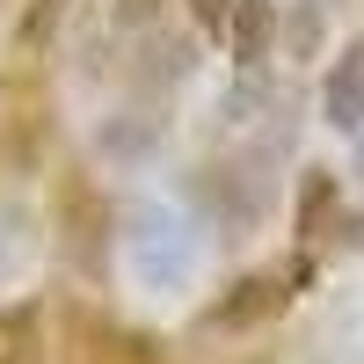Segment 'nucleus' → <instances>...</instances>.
<instances>
[{
    "mask_svg": "<svg viewBox=\"0 0 364 364\" xmlns=\"http://www.w3.org/2000/svg\"><path fill=\"white\" fill-rule=\"evenodd\" d=\"M233 66H262L269 29H277V0H233Z\"/></svg>",
    "mask_w": 364,
    "mask_h": 364,
    "instance_id": "nucleus-3",
    "label": "nucleus"
},
{
    "mask_svg": "<svg viewBox=\"0 0 364 364\" xmlns=\"http://www.w3.org/2000/svg\"><path fill=\"white\" fill-rule=\"evenodd\" d=\"M117 15H124V22H154L161 0H117Z\"/></svg>",
    "mask_w": 364,
    "mask_h": 364,
    "instance_id": "nucleus-7",
    "label": "nucleus"
},
{
    "mask_svg": "<svg viewBox=\"0 0 364 364\" xmlns=\"http://www.w3.org/2000/svg\"><path fill=\"white\" fill-rule=\"evenodd\" d=\"M58 8H66V0H37V8H29V15H22V37H29V44H37V37H44V29L58 22Z\"/></svg>",
    "mask_w": 364,
    "mask_h": 364,
    "instance_id": "nucleus-5",
    "label": "nucleus"
},
{
    "mask_svg": "<svg viewBox=\"0 0 364 364\" xmlns=\"http://www.w3.org/2000/svg\"><path fill=\"white\" fill-rule=\"evenodd\" d=\"M190 15H197V29H219V22H233V0H190Z\"/></svg>",
    "mask_w": 364,
    "mask_h": 364,
    "instance_id": "nucleus-6",
    "label": "nucleus"
},
{
    "mask_svg": "<svg viewBox=\"0 0 364 364\" xmlns=\"http://www.w3.org/2000/svg\"><path fill=\"white\" fill-rule=\"evenodd\" d=\"M15 343H22V321H0V364H15V357H22Z\"/></svg>",
    "mask_w": 364,
    "mask_h": 364,
    "instance_id": "nucleus-8",
    "label": "nucleus"
},
{
    "mask_svg": "<svg viewBox=\"0 0 364 364\" xmlns=\"http://www.w3.org/2000/svg\"><path fill=\"white\" fill-rule=\"evenodd\" d=\"M284 299H291L284 277H240L219 306H211V328H233V336H240V328H262V321L284 314Z\"/></svg>",
    "mask_w": 364,
    "mask_h": 364,
    "instance_id": "nucleus-2",
    "label": "nucleus"
},
{
    "mask_svg": "<svg viewBox=\"0 0 364 364\" xmlns=\"http://www.w3.org/2000/svg\"><path fill=\"white\" fill-rule=\"evenodd\" d=\"M321 109H328V124H336V132H364V37H350L343 58L328 66Z\"/></svg>",
    "mask_w": 364,
    "mask_h": 364,
    "instance_id": "nucleus-1",
    "label": "nucleus"
},
{
    "mask_svg": "<svg viewBox=\"0 0 364 364\" xmlns=\"http://www.w3.org/2000/svg\"><path fill=\"white\" fill-rule=\"evenodd\" d=\"M328 204H336V175H328V168H306V182H299V211H291L299 240H321V219H328Z\"/></svg>",
    "mask_w": 364,
    "mask_h": 364,
    "instance_id": "nucleus-4",
    "label": "nucleus"
}]
</instances>
